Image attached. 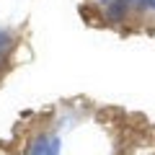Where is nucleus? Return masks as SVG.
<instances>
[{"label":"nucleus","mask_w":155,"mask_h":155,"mask_svg":"<svg viewBox=\"0 0 155 155\" xmlns=\"http://www.w3.org/2000/svg\"><path fill=\"white\" fill-rule=\"evenodd\" d=\"M31 155H57V140H39Z\"/></svg>","instance_id":"1"}]
</instances>
